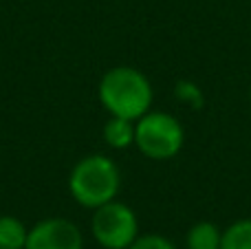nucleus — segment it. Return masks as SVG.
I'll return each instance as SVG.
<instances>
[{
    "mask_svg": "<svg viewBox=\"0 0 251 249\" xmlns=\"http://www.w3.org/2000/svg\"><path fill=\"white\" fill-rule=\"evenodd\" d=\"M152 100L154 91L150 79L132 66H115L106 71L100 82V101L113 117L137 122L150 113Z\"/></svg>",
    "mask_w": 251,
    "mask_h": 249,
    "instance_id": "1",
    "label": "nucleus"
},
{
    "mask_svg": "<svg viewBox=\"0 0 251 249\" xmlns=\"http://www.w3.org/2000/svg\"><path fill=\"white\" fill-rule=\"evenodd\" d=\"M122 188V172L106 154H91L75 163L69 176V190L82 207H97L115 201Z\"/></svg>",
    "mask_w": 251,
    "mask_h": 249,
    "instance_id": "2",
    "label": "nucleus"
},
{
    "mask_svg": "<svg viewBox=\"0 0 251 249\" xmlns=\"http://www.w3.org/2000/svg\"><path fill=\"white\" fill-rule=\"evenodd\" d=\"M183 144L185 130L174 115L150 110L134 122V146L152 161H168L176 157Z\"/></svg>",
    "mask_w": 251,
    "mask_h": 249,
    "instance_id": "3",
    "label": "nucleus"
},
{
    "mask_svg": "<svg viewBox=\"0 0 251 249\" xmlns=\"http://www.w3.org/2000/svg\"><path fill=\"white\" fill-rule=\"evenodd\" d=\"M93 236L104 249H128L139 238V221L130 205L110 201L93 214Z\"/></svg>",
    "mask_w": 251,
    "mask_h": 249,
    "instance_id": "4",
    "label": "nucleus"
},
{
    "mask_svg": "<svg viewBox=\"0 0 251 249\" xmlns=\"http://www.w3.org/2000/svg\"><path fill=\"white\" fill-rule=\"evenodd\" d=\"M25 249H84V238L69 219H47L29 229Z\"/></svg>",
    "mask_w": 251,
    "mask_h": 249,
    "instance_id": "5",
    "label": "nucleus"
},
{
    "mask_svg": "<svg viewBox=\"0 0 251 249\" xmlns=\"http://www.w3.org/2000/svg\"><path fill=\"white\" fill-rule=\"evenodd\" d=\"M223 241V229L214 225L212 221H201L194 223L187 232V249H221Z\"/></svg>",
    "mask_w": 251,
    "mask_h": 249,
    "instance_id": "6",
    "label": "nucleus"
},
{
    "mask_svg": "<svg viewBox=\"0 0 251 249\" xmlns=\"http://www.w3.org/2000/svg\"><path fill=\"white\" fill-rule=\"evenodd\" d=\"M104 139H106V144L115 150L130 148V146L134 144V122L110 115V119L104 126Z\"/></svg>",
    "mask_w": 251,
    "mask_h": 249,
    "instance_id": "7",
    "label": "nucleus"
},
{
    "mask_svg": "<svg viewBox=\"0 0 251 249\" xmlns=\"http://www.w3.org/2000/svg\"><path fill=\"white\" fill-rule=\"evenodd\" d=\"M29 229L16 216H0V249H25Z\"/></svg>",
    "mask_w": 251,
    "mask_h": 249,
    "instance_id": "8",
    "label": "nucleus"
},
{
    "mask_svg": "<svg viewBox=\"0 0 251 249\" xmlns=\"http://www.w3.org/2000/svg\"><path fill=\"white\" fill-rule=\"evenodd\" d=\"M221 249H251V219H240L223 229Z\"/></svg>",
    "mask_w": 251,
    "mask_h": 249,
    "instance_id": "9",
    "label": "nucleus"
},
{
    "mask_svg": "<svg viewBox=\"0 0 251 249\" xmlns=\"http://www.w3.org/2000/svg\"><path fill=\"white\" fill-rule=\"evenodd\" d=\"M174 95H176L178 101L192 106L194 110L203 108V91H201V88L196 86L194 82H190V79H183V82H178L176 86H174Z\"/></svg>",
    "mask_w": 251,
    "mask_h": 249,
    "instance_id": "10",
    "label": "nucleus"
},
{
    "mask_svg": "<svg viewBox=\"0 0 251 249\" xmlns=\"http://www.w3.org/2000/svg\"><path fill=\"white\" fill-rule=\"evenodd\" d=\"M128 249H176L172 241H168L161 234H146V236H139Z\"/></svg>",
    "mask_w": 251,
    "mask_h": 249,
    "instance_id": "11",
    "label": "nucleus"
},
{
    "mask_svg": "<svg viewBox=\"0 0 251 249\" xmlns=\"http://www.w3.org/2000/svg\"><path fill=\"white\" fill-rule=\"evenodd\" d=\"M249 100H251V88H249Z\"/></svg>",
    "mask_w": 251,
    "mask_h": 249,
    "instance_id": "12",
    "label": "nucleus"
}]
</instances>
